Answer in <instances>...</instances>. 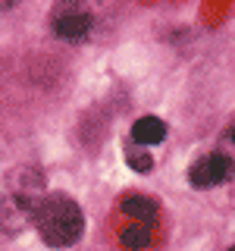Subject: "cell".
Returning <instances> with one entry per match:
<instances>
[{
    "label": "cell",
    "mask_w": 235,
    "mask_h": 251,
    "mask_svg": "<svg viewBox=\"0 0 235 251\" xmlns=\"http://www.w3.org/2000/svg\"><path fill=\"white\" fill-rule=\"evenodd\" d=\"M44 198V173L35 167H16L0 185V232L19 235L35 220V210Z\"/></svg>",
    "instance_id": "cell-1"
},
{
    "label": "cell",
    "mask_w": 235,
    "mask_h": 251,
    "mask_svg": "<svg viewBox=\"0 0 235 251\" xmlns=\"http://www.w3.org/2000/svg\"><path fill=\"white\" fill-rule=\"evenodd\" d=\"M31 226H35L38 235H41L50 248H66V245H75V242L82 239L85 217H82V207H78L69 195L53 192V195H47V198H41Z\"/></svg>",
    "instance_id": "cell-2"
},
{
    "label": "cell",
    "mask_w": 235,
    "mask_h": 251,
    "mask_svg": "<svg viewBox=\"0 0 235 251\" xmlns=\"http://www.w3.org/2000/svg\"><path fill=\"white\" fill-rule=\"evenodd\" d=\"M235 176V160L226 154H204L201 160L191 163L188 170V182L194 188H213V185H223Z\"/></svg>",
    "instance_id": "cell-3"
},
{
    "label": "cell",
    "mask_w": 235,
    "mask_h": 251,
    "mask_svg": "<svg viewBox=\"0 0 235 251\" xmlns=\"http://www.w3.org/2000/svg\"><path fill=\"white\" fill-rule=\"evenodd\" d=\"M94 25V16L82 3H60L53 10V35L63 41H82Z\"/></svg>",
    "instance_id": "cell-4"
},
{
    "label": "cell",
    "mask_w": 235,
    "mask_h": 251,
    "mask_svg": "<svg viewBox=\"0 0 235 251\" xmlns=\"http://www.w3.org/2000/svg\"><path fill=\"white\" fill-rule=\"evenodd\" d=\"M119 210L125 217H132V223H157V201L147 198V195H125L119 201Z\"/></svg>",
    "instance_id": "cell-5"
},
{
    "label": "cell",
    "mask_w": 235,
    "mask_h": 251,
    "mask_svg": "<svg viewBox=\"0 0 235 251\" xmlns=\"http://www.w3.org/2000/svg\"><path fill=\"white\" fill-rule=\"evenodd\" d=\"M132 138H135L138 145H160V141L166 138V123L157 120V116H141V120H135V126H132Z\"/></svg>",
    "instance_id": "cell-6"
},
{
    "label": "cell",
    "mask_w": 235,
    "mask_h": 251,
    "mask_svg": "<svg viewBox=\"0 0 235 251\" xmlns=\"http://www.w3.org/2000/svg\"><path fill=\"white\" fill-rule=\"evenodd\" d=\"M119 242H122L125 251H144L154 242V226H147V223H129V226H122Z\"/></svg>",
    "instance_id": "cell-7"
},
{
    "label": "cell",
    "mask_w": 235,
    "mask_h": 251,
    "mask_svg": "<svg viewBox=\"0 0 235 251\" xmlns=\"http://www.w3.org/2000/svg\"><path fill=\"white\" fill-rule=\"evenodd\" d=\"M125 163H129L135 173H147L154 167V160H151V154L147 151H125Z\"/></svg>",
    "instance_id": "cell-8"
},
{
    "label": "cell",
    "mask_w": 235,
    "mask_h": 251,
    "mask_svg": "<svg viewBox=\"0 0 235 251\" xmlns=\"http://www.w3.org/2000/svg\"><path fill=\"white\" fill-rule=\"evenodd\" d=\"M16 6V0H3V3H0V10H13Z\"/></svg>",
    "instance_id": "cell-9"
},
{
    "label": "cell",
    "mask_w": 235,
    "mask_h": 251,
    "mask_svg": "<svg viewBox=\"0 0 235 251\" xmlns=\"http://www.w3.org/2000/svg\"><path fill=\"white\" fill-rule=\"evenodd\" d=\"M229 138H232V145H235V116H232V123H229Z\"/></svg>",
    "instance_id": "cell-10"
},
{
    "label": "cell",
    "mask_w": 235,
    "mask_h": 251,
    "mask_svg": "<svg viewBox=\"0 0 235 251\" xmlns=\"http://www.w3.org/2000/svg\"><path fill=\"white\" fill-rule=\"evenodd\" d=\"M229 251H235V248H229Z\"/></svg>",
    "instance_id": "cell-11"
}]
</instances>
